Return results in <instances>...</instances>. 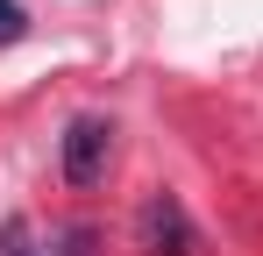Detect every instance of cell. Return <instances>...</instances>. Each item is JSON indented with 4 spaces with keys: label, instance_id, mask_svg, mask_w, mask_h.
<instances>
[{
    "label": "cell",
    "instance_id": "6da1fadb",
    "mask_svg": "<svg viewBox=\"0 0 263 256\" xmlns=\"http://www.w3.org/2000/svg\"><path fill=\"white\" fill-rule=\"evenodd\" d=\"M135 228H142V249L149 256H192V221H185V207L171 192H149L142 213H135Z\"/></svg>",
    "mask_w": 263,
    "mask_h": 256
},
{
    "label": "cell",
    "instance_id": "7a4b0ae2",
    "mask_svg": "<svg viewBox=\"0 0 263 256\" xmlns=\"http://www.w3.org/2000/svg\"><path fill=\"white\" fill-rule=\"evenodd\" d=\"M107 135L114 128L100 121V114H79V121L64 128V185H92L107 171Z\"/></svg>",
    "mask_w": 263,
    "mask_h": 256
},
{
    "label": "cell",
    "instance_id": "3957f363",
    "mask_svg": "<svg viewBox=\"0 0 263 256\" xmlns=\"http://www.w3.org/2000/svg\"><path fill=\"white\" fill-rule=\"evenodd\" d=\"M29 36V14H22V0H0V43H22Z\"/></svg>",
    "mask_w": 263,
    "mask_h": 256
},
{
    "label": "cell",
    "instance_id": "277c9868",
    "mask_svg": "<svg viewBox=\"0 0 263 256\" xmlns=\"http://www.w3.org/2000/svg\"><path fill=\"white\" fill-rule=\"evenodd\" d=\"M0 256H36V249H29V235H22V221L0 228Z\"/></svg>",
    "mask_w": 263,
    "mask_h": 256
}]
</instances>
